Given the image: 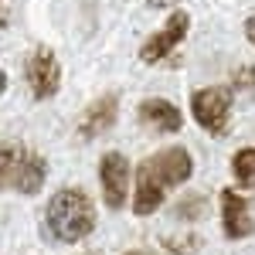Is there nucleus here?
Masks as SVG:
<instances>
[{
  "instance_id": "6ab92c4d",
  "label": "nucleus",
  "mask_w": 255,
  "mask_h": 255,
  "mask_svg": "<svg viewBox=\"0 0 255 255\" xmlns=\"http://www.w3.org/2000/svg\"><path fill=\"white\" fill-rule=\"evenodd\" d=\"M0 27H7V14H3V7H0Z\"/></svg>"
},
{
  "instance_id": "aec40b11",
  "label": "nucleus",
  "mask_w": 255,
  "mask_h": 255,
  "mask_svg": "<svg viewBox=\"0 0 255 255\" xmlns=\"http://www.w3.org/2000/svg\"><path fill=\"white\" fill-rule=\"evenodd\" d=\"M85 255H102V252H85Z\"/></svg>"
},
{
  "instance_id": "0eeeda50",
  "label": "nucleus",
  "mask_w": 255,
  "mask_h": 255,
  "mask_svg": "<svg viewBox=\"0 0 255 255\" xmlns=\"http://www.w3.org/2000/svg\"><path fill=\"white\" fill-rule=\"evenodd\" d=\"M218 215H221V235L228 242H245V238L255 235V215L245 191L225 187L218 194Z\"/></svg>"
},
{
  "instance_id": "f257e3e1",
  "label": "nucleus",
  "mask_w": 255,
  "mask_h": 255,
  "mask_svg": "<svg viewBox=\"0 0 255 255\" xmlns=\"http://www.w3.org/2000/svg\"><path fill=\"white\" fill-rule=\"evenodd\" d=\"M194 177V157L187 146H163L157 153L143 157L133 174V197H129V211L136 218H150L163 208V201L170 191L184 187Z\"/></svg>"
},
{
  "instance_id": "ddd939ff",
  "label": "nucleus",
  "mask_w": 255,
  "mask_h": 255,
  "mask_svg": "<svg viewBox=\"0 0 255 255\" xmlns=\"http://www.w3.org/2000/svg\"><path fill=\"white\" fill-rule=\"evenodd\" d=\"M204 215H208V197L204 194H184L174 204V218H180V221H201Z\"/></svg>"
},
{
  "instance_id": "f3484780",
  "label": "nucleus",
  "mask_w": 255,
  "mask_h": 255,
  "mask_svg": "<svg viewBox=\"0 0 255 255\" xmlns=\"http://www.w3.org/2000/svg\"><path fill=\"white\" fill-rule=\"evenodd\" d=\"M245 38H249V44L255 48V17H249V20H245Z\"/></svg>"
},
{
  "instance_id": "6e6552de",
  "label": "nucleus",
  "mask_w": 255,
  "mask_h": 255,
  "mask_svg": "<svg viewBox=\"0 0 255 255\" xmlns=\"http://www.w3.org/2000/svg\"><path fill=\"white\" fill-rule=\"evenodd\" d=\"M187 34H191V14H187V10H174L170 17L163 20L160 31H153L150 38L139 44V61H143V65H160V61H167L170 51H174Z\"/></svg>"
},
{
  "instance_id": "7ed1b4c3",
  "label": "nucleus",
  "mask_w": 255,
  "mask_h": 255,
  "mask_svg": "<svg viewBox=\"0 0 255 255\" xmlns=\"http://www.w3.org/2000/svg\"><path fill=\"white\" fill-rule=\"evenodd\" d=\"M48 184V160L44 153L24 146L17 139L0 143V191L20 197H34Z\"/></svg>"
},
{
  "instance_id": "39448f33",
  "label": "nucleus",
  "mask_w": 255,
  "mask_h": 255,
  "mask_svg": "<svg viewBox=\"0 0 255 255\" xmlns=\"http://www.w3.org/2000/svg\"><path fill=\"white\" fill-rule=\"evenodd\" d=\"M99 191L109 211H123L133 197V163L123 150H109L99 157Z\"/></svg>"
},
{
  "instance_id": "9b49d317",
  "label": "nucleus",
  "mask_w": 255,
  "mask_h": 255,
  "mask_svg": "<svg viewBox=\"0 0 255 255\" xmlns=\"http://www.w3.org/2000/svg\"><path fill=\"white\" fill-rule=\"evenodd\" d=\"M228 170H232V180L238 184V191H255V146H242L232 153V163H228Z\"/></svg>"
},
{
  "instance_id": "f03ea898",
  "label": "nucleus",
  "mask_w": 255,
  "mask_h": 255,
  "mask_svg": "<svg viewBox=\"0 0 255 255\" xmlns=\"http://www.w3.org/2000/svg\"><path fill=\"white\" fill-rule=\"evenodd\" d=\"M99 211L85 187H61L44 204V228L61 245H82L96 232Z\"/></svg>"
},
{
  "instance_id": "2eb2a0df",
  "label": "nucleus",
  "mask_w": 255,
  "mask_h": 255,
  "mask_svg": "<svg viewBox=\"0 0 255 255\" xmlns=\"http://www.w3.org/2000/svg\"><path fill=\"white\" fill-rule=\"evenodd\" d=\"M123 255H167L163 249H146V245H139V249H126Z\"/></svg>"
},
{
  "instance_id": "423d86ee",
  "label": "nucleus",
  "mask_w": 255,
  "mask_h": 255,
  "mask_svg": "<svg viewBox=\"0 0 255 255\" xmlns=\"http://www.w3.org/2000/svg\"><path fill=\"white\" fill-rule=\"evenodd\" d=\"M24 79H27V89L38 102H48V99L58 96L61 89V61L51 48L38 44L31 51V58L24 61Z\"/></svg>"
},
{
  "instance_id": "dca6fc26",
  "label": "nucleus",
  "mask_w": 255,
  "mask_h": 255,
  "mask_svg": "<svg viewBox=\"0 0 255 255\" xmlns=\"http://www.w3.org/2000/svg\"><path fill=\"white\" fill-rule=\"evenodd\" d=\"M180 0H146V7H153V10H163V7H177Z\"/></svg>"
},
{
  "instance_id": "a211bd4d",
  "label": "nucleus",
  "mask_w": 255,
  "mask_h": 255,
  "mask_svg": "<svg viewBox=\"0 0 255 255\" xmlns=\"http://www.w3.org/2000/svg\"><path fill=\"white\" fill-rule=\"evenodd\" d=\"M3 92H7V72L0 68V96H3Z\"/></svg>"
},
{
  "instance_id": "9d476101",
  "label": "nucleus",
  "mask_w": 255,
  "mask_h": 255,
  "mask_svg": "<svg viewBox=\"0 0 255 255\" xmlns=\"http://www.w3.org/2000/svg\"><path fill=\"white\" fill-rule=\"evenodd\" d=\"M136 119L143 126L157 129V133H180L184 129V113L177 109L170 99H160V96L143 99L136 106Z\"/></svg>"
},
{
  "instance_id": "20e7f679",
  "label": "nucleus",
  "mask_w": 255,
  "mask_h": 255,
  "mask_svg": "<svg viewBox=\"0 0 255 255\" xmlns=\"http://www.w3.org/2000/svg\"><path fill=\"white\" fill-rule=\"evenodd\" d=\"M232 109H235V89L232 85H204L191 92V116L208 136H228L232 133Z\"/></svg>"
},
{
  "instance_id": "4468645a",
  "label": "nucleus",
  "mask_w": 255,
  "mask_h": 255,
  "mask_svg": "<svg viewBox=\"0 0 255 255\" xmlns=\"http://www.w3.org/2000/svg\"><path fill=\"white\" fill-rule=\"evenodd\" d=\"M232 89L235 92H255V65H238L232 72Z\"/></svg>"
},
{
  "instance_id": "1a4fd4ad",
  "label": "nucleus",
  "mask_w": 255,
  "mask_h": 255,
  "mask_svg": "<svg viewBox=\"0 0 255 255\" xmlns=\"http://www.w3.org/2000/svg\"><path fill=\"white\" fill-rule=\"evenodd\" d=\"M116 123H119V92H102L99 99H92V102L82 109L75 136H79L82 143H92V139L106 136Z\"/></svg>"
},
{
  "instance_id": "f8f14e48",
  "label": "nucleus",
  "mask_w": 255,
  "mask_h": 255,
  "mask_svg": "<svg viewBox=\"0 0 255 255\" xmlns=\"http://www.w3.org/2000/svg\"><path fill=\"white\" fill-rule=\"evenodd\" d=\"M160 249L167 255H197L204 249V238L197 235V232H177V235L160 238Z\"/></svg>"
}]
</instances>
